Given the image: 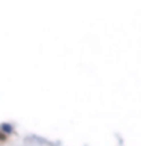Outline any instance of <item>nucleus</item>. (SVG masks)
Wrapping results in <instances>:
<instances>
[{"label":"nucleus","mask_w":141,"mask_h":146,"mask_svg":"<svg viewBox=\"0 0 141 146\" xmlns=\"http://www.w3.org/2000/svg\"><path fill=\"white\" fill-rule=\"evenodd\" d=\"M12 132H14V126L11 125V123H8V122L0 123V134L9 135V134H12Z\"/></svg>","instance_id":"f257e3e1"}]
</instances>
